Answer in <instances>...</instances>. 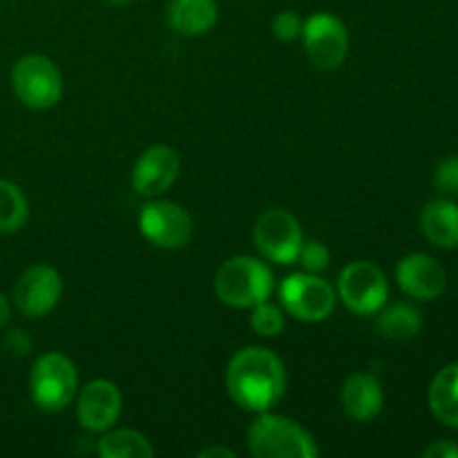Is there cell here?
I'll list each match as a JSON object with an SVG mask.
<instances>
[{
  "label": "cell",
  "instance_id": "1",
  "mask_svg": "<svg viewBox=\"0 0 458 458\" xmlns=\"http://www.w3.org/2000/svg\"><path fill=\"white\" fill-rule=\"evenodd\" d=\"M226 392L246 411H268L286 392L284 362L267 347H244L228 360Z\"/></svg>",
  "mask_w": 458,
  "mask_h": 458
},
{
  "label": "cell",
  "instance_id": "2",
  "mask_svg": "<svg viewBox=\"0 0 458 458\" xmlns=\"http://www.w3.org/2000/svg\"><path fill=\"white\" fill-rule=\"evenodd\" d=\"M273 273L262 259L235 255L219 267L215 276V293L219 302L233 309H253L267 302L273 293Z\"/></svg>",
  "mask_w": 458,
  "mask_h": 458
},
{
  "label": "cell",
  "instance_id": "3",
  "mask_svg": "<svg viewBox=\"0 0 458 458\" xmlns=\"http://www.w3.org/2000/svg\"><path fill=\"white\" fill-rule=\"evenodd\" d=\"M249 452L258 458H313L320 454L311 434L295 420L259 411L246 432Z\"/></svg>",
  "mask_w": 458,
  "mask_h": 458
},
{
  "label": "cell",
  "instance_id": "4",
  "mask_svg": "<svg viewBox=\"0 0 458 458\" xmlns=\"http://www.w3.org/2000/svg\"><path fill=\"white\" fill-rule=\"evenodd\" d=\"M76 389H79V371L74 362L63 353H43L31 367L30 394L38 410L49 414L63 411L74 401Z\"/></svg>",
  "mask_w": 458,
  "mask_h": 458
},
{
  "label": "cell",
  "instance_id": "5",
  "mask_svg": "<svg viewBox=\"0 0 458 458\" xmlns=\"http://www.w3.org/2000/svg\"><path fill=\"white\" fill-rule=\"evenodd\" d=\"M12 89L30 110H49L63 97V74L52 58L30 54L13 65Z\"/></svg>",
  "mask_w": 458,
  "mask_h": 458
},
{
  "label": "cell",
  "instance_id": "6",
  "mask_svg": "<svg viewBox=\"0 0 458 458\" xmlns=\"http://www.w3.org/2000/svg\"><path fill=\"white\" fill-rule=\"evenodd\" d=\"M338 298L349 311L358 316H374L387 304L389 282L380 267L367 259H356L340 273Z\"/></svg>",
  "mask_w": 458,
  "mask_h": 458
},
{
  "label": "cell",
  "instance_id": "7",
  "mask_svg": "<svg viewBox=\"0 0 458 458\" xmlns=\"http://www.w3.org/2000/svg\"><path fill=\"white\" fill-rule=\"evenodd\" d=\"M284 313L302 322H322L334 313L335 291L316 273H293L280 286Z\"/></svg>",
  "mask_w": 458,
  "mask_h": 458
},
{
  "label": "cell",
  "instance_id": "8",
  "mask_svg": "<svg viewBox=\"0 0 458 458\" xmlns=\"http://www.w3.org/2000/svg\"><path fill=\"white\" fill-rule=\"evenodd\" d=\"M300 38H302L309 61L318 70H338L349 54V30L334 13L318 12L309 16L304 21Z\"/></svg>",
  "mask_w": 458,
  "mask_h": 458
},
{
  "label": "cell",
  "instance_id": "9",
  "mask_svg": "<svg viewBox=\"0 0 458 458\" xmlns=\"http://www.w3.org/2000/svg\"><path fill=\"white\" fill-rule=\"evenodd\" d=\"M253 240L259 253L276 264H295L304 244L300 222L282 208H268L258 217Z\"/></svg>",
  "mask_w": 458,
  "mask_h": 458
},
{
  "label": "cell",
  "instance_id": "10",
  "mask_svg": "<svg viewBox=\"0 0 458 458\" xmlns=\"http://www.w3.org/2000/svg\"><path fill=\"white\" fill-rule=\"evenodd\" d=\"M63 295V277L49 264L25 268L13 286V304L25 318L38 320L56 309Z\"/></svg>",
  "mask_w": 458,
  "mask_h": 458
},
{
  "label": "cell",
  "instance_id": "11",
  "mask_svg": "<svg viewBox=\"0 0 458 458\" xmlns=\"http://www.w3.org/2000/svg\"><path fill=\"white\" fill-rule=\"evenodd\" d=\"M139 231L159 249L177 250L191 242L192 217L173 201H150L139 213Z\"/></svg>",
  "mask_w": 458,
  "mask_h": 458
},
{
  "label": "cell",
  "instance_id": "12",
  "mask_svg": "<svg viewBox=\"0 0 458 458\" xmlns=\"http://www.w3.org/2000/svg\"><path fill=\"white\" fill-rule=\"evenodd\" d=\"M123 410V396L121 389L112 380L97 378L89 380L79 394L76 403V419L81 428L92 434H103L112 429L119 420Z\"/></svg>",
  "mask_w": 458,
  "mask_h": 458
},
{
  "label": "cell",
  "instance_id": "13",
  "mask_svg": "<svg viewBox=\"0 0 458 458\" xmlns=\"http://www.w3.org/2000/svg\"><path fill=\"white\" fill-rule=\"evenodd\" d=\"M182 161L174 148L152 146L143 152L132 168V188L137 195L155 199L170 191L179 177Z\"/></svg>",
  "mask_w": 458,
  "mask_h": 458
},
{
  "label": "cell",
  "instance_id": "14",
  "mask_svg": "<svg viewBox=\"0 0 458 458\" xmlns=\"http://www.w3.org/2000/svg\"><path fill=\"white\" fill-rule=\"evenodd\" d=\"M396 280L403 293L429 302L443 295L447 286V273L432 255L410 253L398 262Z\"/></svg>",
  "mask_w": 458,
  "mask_h": 458
},
{
  "label": "cell",
  "instance_id": "15",
  "mask_svg": "<svg viewBox=\"0 0 458 458\" xmlns=\"http://www.w3.org/2000/svg\"><path fill=\"white\" fill-rule=\"evenodd\" d=\"M217 0H170L165 7V22L170 30L186 38L204 36L217 25Z\"/></svg>",
  "mask_w": 458,
  "mask_h": 458
},
{
  "label": "cell",
  "instance_id": "16",
  "mask_svg": "<svg viewBox=\"0 0 458 458\" xmlns=\"http://www.w3.org/2000/svg\"><path fill=\"white\" fill-rule=\"evenodd\" d=\"M343 407L349 419L365 423L376 419L385 405V392L378 378L371 374H352L343 385Z\"/></svg>",
  "mask_w": 458,
  "mask_h": 458
},
{
  "label": "cell",
  "instance_id": "17",
  "mask_svg": "<svg viewBox=\"0 0 458 458\" xmlns=\"http://www.w3.org/2000/svg\"><path fill=\"white\" fill-rule=\"evenodd\" d=\"M420 228L425 237L438 249L458 246V204L450 199H434L420 213Z\"/></svg>",
  "mask_w": 458,
  "mask_h": 458
},
{
  "label": "cell",
  "instance_id": "18",
  "mask_svg": "<svg viewBox=\"0 0 458 458\" xmlns=\"http://www.w3.org/2000/svg\"><path fill=\"white\" fill-rule=\"evenodd\" d=\"M432 414L447 428L458 429V362L443 367L434 376L428 392Z\"/></svg>",
  "mask_w": 458,
  "mask_h": 458
},
{
  "label": "cell",
  "instance_id": "19",
  "mask_svg": "<svg viewBox=\"0 0 458 458\" xmlns=\"http://www.w3.org/2000/svg\"><path fill=\"white\" fill-rule=\"evenodd\" d=\"M378 316V331L387 340H396V343H407V340L416 338L423 329V318L420 311L411 304L398 302V304H385L380 309Z\"/></svg>",
  "mask_w": 458,
  "mask_h": 458
},
{
  "label": "cell",
  "instance_id": "20",
  "mask_svg": "<svg viewBox=\"0 0 458 458\" xmlns=\"http://www.w3.org/2000/svg\"><path fill=\"white\" fill-rule=\"evenodd\" d=\"M97 452L103 458H150L155 454V447L134 429H107L98 438Z\"/></svg>",
  "mask_w": 458,
  "mask_h": 458
},
{
  "label": "cell",
  "instance_id": "21",
  "mask_svg": "<svg viewBox=\"0 0 458 458\" xmlns=\"http://www.w3.org/2000/svg\"><path fill=\"white\" fill-rule=\"evenodd\" d=\"M30 219V204L16 183L0 179V235L21 231Z\"/></svg>",
  "mask_w": 458,
  "mask_h": 458
},
{
  "label": "cell",
  "instance_id": "22",
  "mask_svg": "<svg viewBox=\"0 0 458 458\" xmlns=\"http://www.w3.org/2000/svg\"><path fill=\"white\" fill-rule=\"evenodd\" d=\"M284 309H280L277 304L259 302L253 307V313H250V327L258 335L262 338H276L284 331Z\"/></svg>",
  "mask_w": 458,
  "mask_h": 458
},
{
  "label": "cell",
  "instance_id": "23",
  "mask_svg": "<svg viewBox=\"0 0 458 458\" xmlns=\"http://www.w3.org/2000/svg\"><path fill=\"white\" fill-rule=\"evenodd\" d=\"M300 267L304 268L307 273H322L329 268L331 262V253L322 242H304L302 249H300L298 255Z\"/></svg>",
  "mask_w": 458,
  "mask_h": 458
},
{
  "label": "cell",
  "instance_id": "24",
  "mask_svg": "<svg viewBox=\"0 0 458 458\" xmlns=\"http://www.w3.org/2000/svg\"><path fill=\"white\" fill-rule=\"evenodd\" d=\"M304 21L300 18V13L291 12H277L271 21V31L277 40H284V43H291V40L300 38L302 36Z\"/></svg>",
  "mask_w": 458,
  "mask_h": 458
},
{
  "label": "cell",
  "instance_id": "25",
  "mask_svg": "<svg viewBox=\"0 0 458 458\" xmlns=\"http://www.w3.org/2000/svg\"><path fill=\"white\" fill-rule=\"evenodd\" d=\"M434 183L438 191L458 199V157H447L445 161L438 164L437 173H434Z\"/></svg>",
  "mask_w": 458,
  "mask_h": 458
},
{
  "label": "cell",
  "instance_id": "26",
  "mask_svg": "<svg viewBox=\"0 0 458 458\" xmlns=\"http://www.w3.org/2000/svg\"><path fill=\"white\" fill-rule=\"evenodd\" d=\"M4 347L12 353H16V356H25L31 347V340L27 338L25 331H12V334L4 338Z\"/></svg>",
  "mask_w": 458,
  "mask_h": 458
},
{
  "label": "cell",
  "instance_id": "27",
  "mask_svg": "<svg viewBox=\"0 0 458 458\" xmlns=\"http://www.w3.org/2000/svg\"><path fill=\"white\" fill-rule=\"evenodd\" d=\"M425 458H458V445L452 441H437L423 452Z\"/></svg>",
  "mask_w": 458,
  "mask_h": 458
},
{
  "label": "cell",
  "instance_id": "28",
  "mask_svg": "<svg viewBox=\"0 0 458 458\" xmlns=\"http://www.w3.org/2000/svg\"><path fill=\"white\" fill-rule=\"evenodd\" d=\"M199 458H235L237 454L231 450V447H224V445H210L206 450H201Z\"/></svg>",
  "mask_w": 458,
  "mask_h": 458
},
{
  "label": "cell",
  "instance_id": "29",
  "mask_svg": "<svg viewBox=\"0 0 458 458\" xmlns=\"http://www.w3.org/2000/svg\"><path fill=\"white\" fill-rule=\"evenodd\" d=\"M9 316H12V304H9V300L0 293V329L7 325Z\"/></svg>",
  "mask_w": 458,
  "mask_h": 458
},
{
  "label": "cell",
  "instance_id": "30",
  "mask_svg": "<svg viewBox=\"0 0 458 458\" xmlns=\"http://www.w3.org/2000/svg\"><path fill=\"white\" fill-rule=\"evenodd\" d=\"M106 3L114 4V7H125V4H130V3H132V0H106Z\"/></svg>",
  "mask_w": 458,
  "mask_h": 458
}]
</instances>
